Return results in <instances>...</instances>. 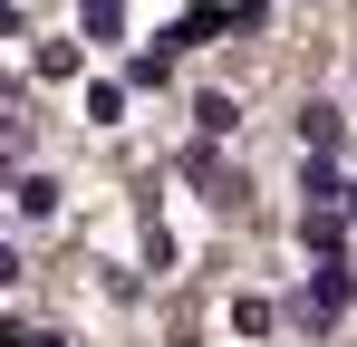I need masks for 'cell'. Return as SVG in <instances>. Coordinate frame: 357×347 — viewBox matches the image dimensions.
<instances>
[{"mask_svg": "<svg viewBox=\"0 0 357 347\" xmlns=\"http://www.w3.org/2000/svg\"><path fill=\"white\" fill-rule=\"evenodd\" d=\"M338 309H348V270H338V261H319V270H309V299H299V318H309V328H328Z\"/></svg>", "mask_w": 357, "mask_h": 347, "instance_id": "obj_1", "label": "cell"}, {"mask_svg": "<svg viewBox=\"0 0 357 347\" xmlns=\"http://www.w3.org/2000/svg\"><path fill=\"white\" fill-rule=\"evenodd\" d=\"M299 155H309V164L338 155V107H299Z\"/></svg>", "mask_w": 357, "mask_h": 347, "instance_id": "obj_2", "label": "cell"}, {"mask_svg": "<svg viewBox=\"0 0 357 347\" xmlns=\"http://www.w3.org/2000/svg\"><path fill=\"white\" fill-rule=\"evenodd\" d=\"M165 77H174V39H155V49L126 58V87H165Z\"/></svg>", "mask_w": 357, "mask_h": 347, "instance_id": "obj_3", "label": "cell"}, {"mask_svg": "<svg viewBox=\"0 0 357 347\" xmlns=\"http://www.w3.org/2000/svg\"><path fill=\"white\" fill-rule=\"evenodd\" d=\"M299 251H319V261H338V213H299Z\"/></svg>", "mask_w": 357, "mask_h": 347, "instance_id": "obj_4", "label": "cell"}, {"mask_svg": "<svg viewBox=\"0 0 357 347\" xmlns=\"http://www.w3.org/2000/svg\"><path fill=\"white\" fill-rule=\"evenodd\" d=\"M116 116H126V87H116V77H97V87H87V125H116Z\"/></svg>", "mask_w": 357, "mask_h": 347, "instance_id": "obj_5", "label": "cell"}, {"mask_svg": "<svg viewBox=\"0 0 357 347\" xmlns=\"http://www.w3.org/2000/svg\"><path fill=\"white\" fill-rule=\"evenodd\" d=\"M77 29H87V39H116L126 10H116V0H87V10H77Z\"/></svg>", "mask_w": 357, "mask_h": 347, "instance_id": "obj_6", "label": "cell"}, {"mask_svg": "<svg viewBox=\"0 0 357 347\" xmlns=\"http://www.w3.org/2000/svg\"><path fill=\"white\" fill-rule=\"evenodd\" d=\"M20 213H29V222H39V213H59V183H49V174H29V183H20Z\"/></svg>", "mask_w": 357, "mask_h": 347, "instance_id": "obj_7", "label": "cell"}, {"mask_svg": "<svg viewBox=\"0 0 357 347\" xmlns=\"http://www.w3.org/2000/svg\"><path fill=\"white\" fill-rule=\"evenodd\" d=\"M193 116H203V135H232V125H241V107H232V97H203Z\"/></svg>", "mask_w": 357, "mask_h": 347, "instance_id": "obj_8", "label": "cell"}]
</instances>
